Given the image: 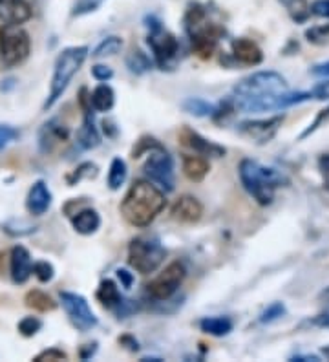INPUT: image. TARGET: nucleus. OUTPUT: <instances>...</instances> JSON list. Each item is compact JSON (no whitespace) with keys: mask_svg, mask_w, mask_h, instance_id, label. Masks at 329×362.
Instances as JSON below:
<instances>
[{"mask_svg":"<svg viewBox=\"0 0 329 362\" xmlns=\"http://www.w3.org/2000/svg\"><path fill=\"white\" fill-rule=\"evenodd\" d=\"M311 98V92H289L286 77L271 70L249 75L232 90L234 107L243 114L283 110L293 105L309 101Z\"/></svg>","mask_w":329,"mask_h":362,"instance_id":"f257e3e1","label":"nucleus"},{"mask_svg":"<svg viewBox=\"0 0 329 362\" xmlns=\"http://www.w3.org/2000/svg\"><path fill=\"white\" fill-rule=\"evenodd\" d=\"M165 205L167 200L161 189L152 181L140 180L130 187L125 200L121 201V214L134 227H149Z\"/></svg>","mask_w":329,"mask_h":362,"instance_id":"f03ea898","label":"nucleus"},{"mask_svg":"<svg viewBox=\"0 0 329 362\" xmlns=\"http://www.w3.org/2000/svg\"><path fill=\"white\" fill-rule=\"evenodd\" d=\"M238 172L243 189L255 198L256 203L264 207L273 203L276 191L289 183L282 172L273 167H265L256 159H241Z\"/></svg>","mask_w":329,"mask_h":362,"instance_id":"7ed1b4c3","label":"nucleus"},{"mask_svg":"<svg viewBox=\"0 0 329 362\" xmlns=\"http://www.w3.org/2000/svg\"><path fill=\"white\" fill-rule=\"evenodd\" d=\"M86 57H88V48L86 46L65 48V50L57 55L55 66H53V77H51L50 84V93H48V99L44 101L42 110L51 108L60 98H62V93H65L66 88L70 86L72 79H74L75 74L81 70V66L84 65Z\"/></svg>","mask_w":329,"mask_h":362,"instance_id":"20e7f679","label":"nucleus"},{"mask_svg":"<svg viewBox=\"0 0 329 362\" xmlns=\"http://www.w3.org/2000/svg\"><path fill=\"white\" fill-rule=\"evenodd\" d=\"M167 251L156 236H137L128 246V264L141 274H150L165 260Z\"/></svg>","mask_w":329,"mask_h":362,"instance_id":"39448f33","label":"nucleus"},{"mask_svg":"<svg viewBox=\"0 0 329 362\" xmlns=\"http://www.w3.org/2000/svg\"><path fill=\"white\" fill-rule=\"evenodd\" d=\"M147 22H149L147 24V28H149L147 42L154 53V60L161 70H167L176 62L177 53H180V42L170 32L163 28L156 17H147Z\"/></svg>","mask_w":329,"mask_h":362,"instance_id":"423d86ee","label":"nucleus"},{"mask_svg":"<svg viewBox=\"0 0 329 362\" xmlns=\"http://www.w3.org/2000/svg\"><path fill=\"white\" fill-rule=\"evenodd\" d=\"M29 35L19 24H4L0 28V57L6 66H19L28 59Z\"/></svg>","mask_w":329,"mask_h":362,"instance_id":"0eeeda50","label":"nucleus"},{"mask_svg":"<svg viewBox=\"0 0 329 362\" xmlns=\"http://www.w3.org/2000/svg\"><path fill=\"white\" fill-rule=\"evenodd\" d=\"M185 274L187 271L181 262H172L156 279L147 283V295L156 302L170 300L185 280Z\"/></svg>","mask_w":329,"mask_h":362,"instance_id":"6e6552de","label":"nucleus"},{"mask_svg":"<svg viewBox=\"0 0 329 362\" xmlns=\"http://www.w3.org/2000/svg\"><path fill=\"white\" fill-rule=\"evenodd\" d=\"M143 172L161 191H174V161L161 145L150 150L143 165Z\"/></svg>","mask_w":329,"mask_h":362,"instance_id":"1a4fd4ad","label":"nucleus"},{"mask_svg":"<svg viewBox=\"0 0 329 362\" xmlns=\"http://www.w3.org/2000/svg\"><path fill=\"white\" fill-rule=\"evenodd\" d=\"M60 302H62V307H65L70 322L79 331H90L98 326V316L92 311L88 300L83 295L62 291L60 293Z\"/></svg>","mask_w":329,"mask_h":362,"instance_id":"9d476101","label":"nucleus"},{"mask_svg":"<svg viewBox=\"0 0 329 362\" xmlns=\"http://www.w3.org/2000/svg\"><path fill=\"white\" fill-rule=\"evenodd\" d=\"M283 123V116H274L269 119H253V121H241L238 125V134L241 138L249 140L250 143L265 145L273 141L276 132Z\"/></svg>","mask_w":329,"mask_h":362,"instance_id":"9b49d317","label":"nucleus"},{"mask_svg":"<svg viewBox=\"0 0 329 362\" xmlns=\"http://www.w3.org/2000/svg\"><path fill=\"white\" fill-rule=\"evenodd\" d=\"M180 141H181V145H185V147H189L190 150H194V152L200 154V156H209V158H223V156L227 154V150L223 149V147L213 143L210 140L203 138L201 134H198L196 130H192V128H187V126L180 132Z\"/></svg>","mask_w":329,"mask_h":362,"instance_id":"f8f14e48","label":"nucleus"},{"mask_svg":"<svg viewBox=\"0 0 329 362\" xmlns=\"http://www.w3.org/2000/svg\"><path fill=\"white\" fill-rule=\"evenodd\" d=\"M170 216L180 223H196L203 216V205L196 200L194 196H181L176 203L172 205Z\"/></svg>","mask_w":329,"mask_h":362,"instance_id":"ddd939ff","label":"nucleus"},{"mask_svg":"<svg viewBox=\"0 0 329 362\" xmlns=\"http://www.w3.org/2000/svg\"><path fill=\"white\" fill-rule=\"evenodd\" d=\"M70 138V130L66 128L59 119L48 121L46 125H42L39 132V143H41L42 152H51L57 145L66 143Z\"/></svg>","mask_w":329,"mask_h":362,"instance_id":"4468645a","label":"nucleus"},{"mask_svg":"<svg viewBox=\"0 0 329 362\" xmlns=\"http://www.w3.org/2000/svg\"><path fill=\"white\" fill-rule=\"evenodd\" d=\"M231 50L232 57H234L240 65L258 66L260 62L264 60V51H262V48H260L255 41H250V39H234L231 44Z\"/></svg>","mask_w":329,"mask_h":362,"instance_id":"2eb2a0df","label":"nucleus"},{"mask_svg":"<svg viewBox=\"0 0 329 362\" xmlns=\"http://www.w3.org/2000/svg\"><path fill=\"white\" fill-rule=\"evenodd\" d=\"M32 19L28 0H0V20L6 24H24Z\"/></svg>","mask_w":329,"mask_h":362,"instance_id":"dca6fc26","label":"nucleus"},{"mask_svg":"<svg viewBox=\"0 0 329 362\" xmlns=\"http://www.w3.org/2000/svg\"><path fill=\"white\" fill-rule=\"evenodd\" d=\"M32 256H29L28 249L22 246H17L11 249L10 256V269L11 279L15 283H26L32 276Z\"/></svg>","mask_w":329,"mask_h":362,"instance_id":"f3484780","label":"nucleus"},{"mask_svg":"<svg viewBox=\"0 0 329 362\" xmlns=\"http://www.w3.org/2000/svg\"><path fill=\"white\" fill-rule=\"evenodd\" d=\"M51 207V192L42 180L35 181L26 198V209L33 216H42Z\"/></svg>","mask_w":329,"mask_h":362,"instance_id":"a211bd4d","label":"nucleus"},{"mask_svg":"<svg viewBox=\"0 0 329 362\" xmlns=\"http://www.w3.org/2000/svg\"><path fill=\"white\" fill-rule=\"evenodd\" d=\"M83 112H84L83 125L79 126V130H77V134H75V141H77V145H79V149L93 150V149H98L99 145H101V135H99L95 121H93L92 108Z\"/></svg>","mask_w":329,"mask_h":362,"instance_id":"6ab92c4d","label":"nucleus"},{"mask_svg":"<svg viewBox=\"0 0 329 362\" xmlns=\"http://www.w3.org/2000/svg\"><path fill=\"white\" fill-rule=\"evenodd\" d=\"M72 225L79 234H93L98 231L99 225H101V216L98 214V210L93 209H81L75 214H72Z\"/></svg>","mask_w":329,"mask_h":362,"instance_id":"aec40b11","label":"nucleus"},{"mask_svg":"<svg viewBox=\"0 0 329 362\" xmlns=\"http://www.w3.org/2000/svg\"><path fill=\"white\" fill-rule=\"evenodd\" d=\"M209 170L210 163L203 156H192V154L183 156V172L190 181H203Z\"/></svg>","mask_w":329,"mask_h":362,"instance_id":"412c9836","label":"nucleus"},{"mask_svg":"<svg viewBox=\"0 0 329 362\" xmlns=\"http://www.w3.org/2000/svg\"><path fill=\"white\" fill-rule=\"evenodd\" d=\"M95 297H98V300L101 302V306H105L107 309H112V311H116V307L119 306L121 300H123L119 288H117V283L110 279L102 280V282L99 283Z\"/></svg>","mask_w":329,"mask_h":362,"instance_id":"4be33fe9","label":"nucleus"},{"mask_svg":"<svg viewBox=\"0 0 329 362\" xmlns=\"http://www.w3.org/2000/svg\"><path fill=\"white\" fill-rule=\"evenodd\" d=\"M90 105L95 112H110L116 105V93L108 84H99L98 88L90 93Z\"/></svg>","mask_w":329,"mask_h":362,"instance_id":"5701e85b","label":"nucleus"},{"mask_svg":"<svg viewBox=\"0 0 329 362\" xmlns=\"http://www.w3.org/2000/svg\"><path fill=\"white\" fill-rule=\"evenodd\" d=\"M234 328L232 321L229 316H205L203 321H200V330L213 337H225Z\"/></svg>","mask_w":329,"mask_h":362,"instance_id":"b1692460","label":"nucleus"},{"mask_svg":"<svg viewBox=\"0 0 329 362\" xmlns=\"http://www.w3.org/2000/svg\"><path fill=\"white\" fill-rule=\"evenodd\" d=\"M24 302H26V306H28L29 309H35V311L39 313L53 311L57 307V302H53V298H51L50 295H46L44 291H39V289L29 291L28 295H26V298H24Z\"/></svg>","mask_w":329,"mask_h":362,"instance_id":"393cba45","label":"nucleus"},{"mask_svg":"<svg viewBox=\"0 0 329 362\" xmlns=\"http://www.w3.org/2000/svg\"><path fill=\"white\" fill-rule=\"evenodd\" d=\"M181 108L194 117H213L214 112H216V105L200 98L185 99V101L181 102Z\"/></svg>","mask_w":329,"mask_h":362,"instance_id":"a878e982","label":"nucleus"},{"mask_svg":"<svg viewBox=\"0 0 329 362\" xmlns=\"http://www.w3.org/2000/svg\"><path fill=\"white\" fill-rule=\"evenodd\" d=\"M126 177H128V167H126L125 159H112L110 170H108V187L112 191H119L121 187L125 185Z\"/></svg>","mask_w":329,"mask_h":362,"instance_id":"bb28decb","label":"nucleus"},{"mask_svg":"<svg viewBox=\"0 0 329 362\" xmlns=\"http://www.w3.org/2000/svg\"><path fill=\"white\" fill-rule=\"evenodd\" d=\"M121 48H123V39L117 37V35H110V37L102 39V41L99 42L98 46H95V50L92 51V57H95V59L112 57L116 55V53H119Z\"/></svg>","mask_w":329,"mask_h":362,"instance_id":"cd10ccee","label":"nucleus"},{"mask_svg":"<svg viewBox=\"0 0 329 362\" xmlns=\"http://www.w3.org/2000/svg\"><path fill=\"white\" fill-rule=\"evenodd\" d=\"M283 4V8L288 10V13L291 15L293 20L297 22H306L311 15V6L307 0H280Z\"/></svg>","mask_w":329,"mask_h":362,"instance_id":"c85d7f7f","label":"nucleus"},{"mask_svg":"<svg viewBox=\"0 0 329 362\" xmlns=\"http://www.w3.org/2000/svg\"><path fill=\"white\" fill-rule=\"evenodd\" d=\"M126 66H128V70L135 75H141V74H147V72L152 68V62H150L149 55L143 53L141 50H134L132 53H128L126 57Z\"/></svg>","mask_w":329,"mask_h":362,"instance_id":"c756f323","label":"nucleus"},{"mask_svg":"<svg viewBox=\"0 0 329 362\" xmlns=\"http://www.w3.org/2000/svg\"><path fill=\"white\" fill-rule=\"evenodd\" d=\"M4 231L10 234V236H28L32 232L37 231V227L33 223L26 222V220H10V222L4 223Z\"/></svg>","mask_w":329,"mask_h":362,"instance_id":"7c9ffc66","label":"nucleus"},{"mask_svg":"<svg viewBox=\"0 0 329 362\" xmlns=\"http://www.w3.org/2000/svg\"><path fill=\"white\" fill-rule=\"evenodd\" d=\"M32 273L35 274V279L42 283L51 282L53 276H55V269H53V265H51L50 262H44V260L35 262L32 267Z\"/></svg>","mask_w":329,"mask_h":362,"instance_id":"2f4dec72","label":"nucleus"},{"mask_svg":"<svg viewBox=\"0 0 329 362\" xmlns=\"http://www.w3.org/2000/svg\"><path fill=\"white\" fill-rule=\"evenodd\" d=\"M286 313H288V309H286V306H283L282 302H273V304L260 315V322H262V324H271V322L282 319Z\"/></svg>","mask_w":329,"mask_h":362,"instance_id":"473e14b6","label":"nucleus"},{"mask_svg":"<svg viewBox=\"0 0 329 362\" xmlns=\"http://www.w3.org/2000/svg\"><path fill=\"white\" fill-rule=\"evenodd\" d=\"M17 328H19V333L22 337H33V335H37L41 331L42 321L37 316H24Z\"/></svg>","mask_w":329,"mask_h":362,"instance_id":"72a5a7b5","label":"nucleus"},{"mask_svg":"<svg viewBox=\"0 0 329 362\" xmlns=\"http://www.w3.org/2000/svg\"><path fill=\"white\" fill-rule=\"evenodd\" d=\"M102 2H105V0H77L74 4L72 15H74V17H83V15L93 13V11H98L99 8H101Z\"/></svg>","mask_w":329,"mask_h":362,"instance_id":"f704fd0d","label":"nucleus"},{"mask_svg":"<svg viewBox=\"0 0 329 362\" xmlns=\"http://www.w3.org/2000/svg\"><path fill=\"white\" fill-rule=\"evenodd\" d=\"M98 176V167L93 163H83L79 168H75V172L72 176H68V183L75 185L77 181H81L83 177H95Z\"/></svg>","mask_w":329,"mask_h":362,"instance_id":"c9c22d12","label":"nucleus"},{"mask_svg":"<svg viewBox=\"0 0 329 362\" xmlns=\"http://www.w3.org/2000/svg\"><path fill=\"white\" fill-rule=\"evenodd\" d=\"M328 123H329V107L324 108V110H320V112H318V116H316V119L313 121V123H311V125L307 126L306 130H304V132H302V134H300V140H306L307 135L315 134V132L318 130L320 126H322V125H328Z\"/></svg>","mask_w":329,"mask_h":362,"instance_id":"e433bc0d","label":"nucleus"},{"mask_svg":"<svg viewBox=\"0 0 329 362\" xmlns=\"http://www.w3.org/2000/svg\"><path fill=\"white\" fill-rule=\"evenodd\" d=\"M20 132L11 125H0V150L6 149L8 145L19 140Z\"/></svg>","mask_w":329,"mask_h":362,"instance_id":"4c0bfd02","label":"nucleus"},{"mask_svg":"<svg viewBox=\"0 0 329 362\" xmlns=\"http://www.w3.org/2000/svg\"><path fill=\"white\" fill-rule=\"evenodd\" d=\"M66 358H68V355H66L62 349L50 348V349H44V351L39 353L37 357L33 358V361H35V362H46V361L55 362V361H66Z\"/></svg>","mask_w":329,"mask_h":362,"instance_id":"58836bf2","label":"nucleus"},{"mask_svg":"<svg viewBox=\"0 0 329 362\" xmlns=\"http://www.w3.org/2000/svg\"><path fill=\"white\" fill-rule=\"evenodd\" d=\"M92 77L99 83H107L114 77V70H112L110 66H105V65H95L92 66Z\"/></svg>","mask_w":329,"mask_h":362,"instance_id":"ea45409f","label":"nucleus"},{"mask_svg":"<svg viewBox=\"0 0 329 362\" xmlns=\"http://www.w3.org/2000/svg\"><path fill=\"white\" fill-rule=\"evenodd\" d=\"M318 170L320 176H322V183H324V189L329 191V154H322L318 158Z\"/></svg>","mask_w":329,"mask_h":362,"instance_id":"a19ab883","label":"nucleus"},{"mask_svg":"<svg viewBox=\"0 0 329 362\" xmlns=\"http://www.w3.org/2000/svg\"><path fill=\"white\" fill-rule=\"evenodd\" d=\"M311 13L322 19H329V0H315L311 4Z\"/></svg>","mask_w":329,"mask_h":362,"instance_id":"79ce46f5","label":"nucleus"},{"mask_svg":"<svg viewBox=\"0 0 329 362\" xmlns=\"http://www.w3.org/2000/svg\"><path fill=\"white\" fill-rule=\"evenodd\" d=\"M329 35V24L328 26H316L313 29H307L306 37L313 42H320L322 39H325Z\"/></svg>","mask_w":329,"mask_h":362,"instance_id":"37998d69","label":"nucleus"},{"mask_svg":"<svg viewBox=\"0 0 329 362\" xmlns=\"http://www.w3.org/2000/svg\"><path fill=\"white\" fill-rule=\"evenodd\" d=\"M311 95L318 101H329V81H322L311 90Z\"/></svg>","mask_w":329,"mask_h":362,"instance_id":"c03bdc74","label":"nucleus"},{"mask_svg":"<svg viewBox=\"0 0 329 362\" xmlns=\"http://www.w3.org/2000/svg\"><path fill=\"white\" fill-rule=\"evenodd\" d=\"M311 324L316 326V328H322V330H329V307L324 309L322 313H318V315L311 321Z\"/></svg>","mask_w":329,"mask_h":362,"instance_id":"a18cd8bd","label":"nucleus"},{"mask_svg":"<svg viewBox=\"0 0 329 362\" xmlns=\"http://www.w3.org/2000/svg\"><path fill=\"white\" fill-rule=\"evenodd\" d=\"M117 279H119V282L123 283L125 289H130L132 283H134V274L130 273L128 269H117Z\"/></svg>","mask_w":329,"mask_h":362,"instance_id":"49530a36","label":"nucleus"},{"mask_svg":"<svg viewBox=\"0 0 329 362\" xmlns=\"http://www.w3.org/2000/svg\"><path fill=\"white\" fill-rule=\"evenodd\" d=\"M311 74L316 75V77H329V60L328 62H320L311 68Z\"/></svg>","mask_w":329,"mask_h":362,"instance_id":"de8ad7c7","label":"nucleus"},{"mask_svg":"<svg viewBox=\"0 0 329 362\" xmlns=\"http://www.w3.org/2000/svg\"><path fill=\"white\" fill-rule=\"evenodd\" d=\"M95 351H98V342L86 344V348L81 349V358H83V361H88V358H92L93 355H95Z\"/></svg>","mask_w":329,"mask_h":362,"instance_id":"09e8293b","label":"nucleus"},{"mask_svg":"<svg viewBox=\"0 0 329 362\" xmlns=\"http://www.w3.org/2000/svg\"><path fill=\"white\" fill-rule=\"evenodd\" d=\"M119 342L125 344L130 351H137V349H140V344H137V340H134L132 337H121Z\"/></svg>","mask_w":329,"mask_h":362,"instance_id":"8fccbe9b","label":"nucleus"},{"mask_svg":"<svg viewBox=\"0 0 329 362\" xmlns=\"http://www.w3.org/2000/svg\"><path fill=\"white\" fill-rule=\"evenodd\" d=\"M291 361H295V362H307V361H311V362H318L320 358L316 357V355H295V357H291Z\"/></svg>","mask_w":329,"mask_h":362,"instance_id":"3c124183","label":"nucleus"},{"mask_svg":"<svg viewBox=\"0 0 329 362\" xmlns=\"http://www.w3.org/2000/svg\"><path fill=\"white\" fill-rule=\"evenodd\" d=\"M318 300L324 302V304H329V286L318 293Z\"/></svg>","mask_w":329,"mask_h":362,"instance_id":"603ef678","label":"nucleus"},{"mask_svg":"<svg viewBox=\"0 0 329 362\" xmlns=\"http://www.w3.org/2000/svg\"><path fill=\"white\" fill-rule=\"evenodd\" d=\"M141 361H143V362H149V361H154V362H161L163 358H159V357H143V358H141Z\"/></svg>","mask_w":329,"mask_h":362,"instance_id":"864d4df0","label":"nucleus"},{"mask_svg":"<svg viewBox=\"0 0 329 362\" xmlns=\"http://www.w3.org/2000/svg\"><path fill=\"white\" fill-rule=\"evenodd\" d=\"M322 355H324L325 358H329V346H325V348L322 349Z\"/></svg>","mask_w":329,"mask_h":362,"instance_id":"5fc2aeb1","label":"nucleus"}]
</instances>
